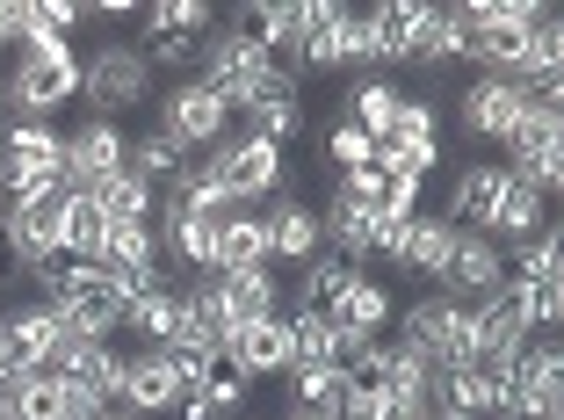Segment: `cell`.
Wrapping results in <instances>:
<instances>
[{
  "label": "cell",
  "mask_w": 564,
  "mask_h": 420,
  "mask_svg": "<svg viewBox=\"0 0 564 420\" xmlns=\"http://www.w3.org/2000/svg\"><path fill=\"white\" fill-rule=\"evenodd\" d=\"M80 101H87V117L123 123L131 109H152V101H160V73H152V58L138 44L109 36V44H95L80 58Z\"/></svg>",
  "instance_id": "1"
},
{
  "label": "cell",
  "mask_w": 564,
  "mask_h": 420,
  "mask_svg": "<svg viewBox=\"0 0 564 420\" xmlns=\"http://www.w3.org/2000/svg\"><path fill=\"white\" fill-rule=\"evenodd\" d=\"M0 101H8V117L51 123V109L80 101V51L73 44H22L8 80H0Z\"/></svg>",
  "instance_id": "2"
},
{
  "label": "cell",
  "mask_w": 564,
  "mask_h": 420,
  "mask_svg": "<svg viewBox=\"0 0 564 420\" xmlns=\"http://www.w3.org/2000/svg\"><path fill=\"white\" fill-rule=\"evenodd\" d=\"M58 160H66V131L58 123H30V117L0 123V196L8 203L51 196L58 189Z\"/></svg>",
  "instance_id": "3"
},
{
  "label": "cell",
  "mask_w": 564,
  "mask_h": 420,
  "mask_svg": "<svg viewBox=\"0 0 564 420\" xmlns=\"http://www.w3.org/2000/svg\"><path fill=\"white\" fill-rule=\"evenodd\" d=\"M492 420H564V355H557L550 334H535L529 348L507 363Z\"/></svg>",
  "instance_id": "4"
},
{
  "label": "cell",
  "mask_w": 564,
  "mask_h": 420,
  "mask_svg": "<svg viewBox=\"0 0 564 420\" xmlns=\"http://www.w3.org/2000/svg\"><path fill=\"white\" fill-rule=\"evenodd\" d=\"M196 174H203V182H217L232 203L261 211L268 196H282V174H290V168H282V146H268V138H247V131H239V138H217V146L196 160Z\"/></svg>",
  "instance_id": "5"
},
{
  "label": "cell",
  "mask_w": 564,
  "mask_h": 420,
  "mask_svg": "<svg viewBox=\"0 0 564 420\" xmlns=\"http://www.w3.org/2000/svg\"><path fill=\"white\" fill-rule=\"evenodd\" d=\"M348 66H369V30L355 8H333V0H304V44L290 58V80L304 73H348Z\"/></svg>",
  "instance_id": "6"
},
{
  "label": "cell",
  "mask_w": 564,
  "mask_h": 420,
  "mask_svg": "<svg viewBox=\"0 0 564 420\" xmlns=\"http://www.w3.org/2000/svg\"><path fill=\"white\" fill-rule=\"evenodd\" d=\"M152 109H160V123H152V131H166L182 152H196V160L217 146V138H232V101L210 95L196 73H188V80H174V87H160V101H152Z\"/></svg>",
  "instance_id": "7"
},
{
  "label": "cell",
  "mask_w": 564,
  "mask_h": 420,
  "mask_svg": "<svg viewBox=\"0 0 564 420\" xmlns=\"http://www.w3.org/2000/svg\"><path fill=\"white\" fill-rule=\"evenodd\" d=\"M0 247H8V261H15L22 276L44 269L51 254H66V189L30 196V203H8V218H0Z\"/></svg>",
  "instance_id": "8"
},
{
  "label": "cell",
  "mask_w": 564,
  "mask_h": 420,
  "mask_svg": "<svg viewBox=\"0 0 564 420\" xmlns=\"http://www.w3.org/2000/svg\"><path fill=\"white\" fill-rule=\"evenodd\" d=\"M123 152H131V131H123V123H101V117L73 123L66 160H58V189H66V196H87L95 182H109V174L123 168Z\"/></svg>",
  "instance_id": "9"
},
{
  "label": "cell",
  "mask_w": 564,
  "mask_h": 420,
  "mask_svg": "<svg viewBox=\"0 0 564 420\" xmlns=\"http://www.w3.org/2000/svg\"><path fill=\"white\" fill-rule=\"evenodd\" d=\"M232 117L247 138H268V146H282V138H304V87L290 80V73L268 66L261 80L247 87V95L232 101Z\"/></svg>",
  "instance_id": "10"
},
{
  "label": "cell",
  "mask_w": 564,
  "mask_h": 420,
  "mask_svg": "<svg viewBox=\"0 0 564 420\" xmlns=\"http://www.w3.org/2000/svg\"><path fill=\"white\" fill-rule=\"evenodd\" d=\"M188 399H196V391L174 377V363H166L160 348H138V355H123L117 399H109V406H123V413H138V420H160V413H182Z\"/></svg>",
  "instance_id": "11"
},
{
  "label": "cell",
  "mask_w": 564,
  "mask_h": 420,
  "mask_svg": "<svg viewBox=\"0 0 564 420\" xmlns=\"http://www.w3.org/2000/svg\"><path fill=\"white\" fill-rule=\"evenodd\" d=\"M529 117V87L514 80H492V73H470L464 95H456V131L485 138V146H507V131Z\"/></svg>",
  "instance_id": "12"
},
{
  "label": "cell",
  "mask_w": 564,
  "mask_h": 420,
  "mask_svg": "<svg viewBox=\"0 0 564 420\" xmlns=\"http://www.w3.org/2000/svg\"><path fill=\"white\" fill-rule=\"evenodd\" d=\"M268 73V51L253 44V36H239V30H225L217 22L210 36H203V51H196V80L210 87V95H225V101H239L253 80Z\"/></svg>",
  "instance_id": "13"
},
{
  "label": "cell",
  "mask_w": 564,
  "mask_h": 420,
  "mask_svg": "<svg viewBox=\"0 0 564 420\" xmlns=\"http://www.w3.org/2000/svg\"><path fill=\"white\" fill-rule=\"evenodd\" d=\"M117 370H123L117 341L66 334L58 348H51V377H58V385H73V391H87L95 406H109V399H117Z\"/></svg>",
  "instance_id": "14"
},
{
  "label": "cell",
  "mask_w": 564,
  "mask_h": 420,
  "mask_svg": "<svg viewBox=\"0 0 564 420\" xmlns=\"http://www.w3.org/2000/svg\"><path fill=\"white\" fill-rule=\"evenodd\" d=\"M470 326H478V355H521L535 341V320H529V290L507 276L485 304H470Z\"/></svg>",
  "instance_id": "15"
},
{
  "label": "cell",
  "mask_w": 564,
  "mask_h": 420,
  "mask_svg": "<svg viewBox=\"0 0 564 420\" xmlns=\"http://www.w3.org/2000/svg\"><path fill=\"white\" fill-rule=\"evenodd\" d=\"M499 283H507V254H499L485 233H456V254H448V269H442L434 290L456 298V304H485Z\"/></svg>",
  "instance_id": "16"
},
{
  "label": "cell",
  "mask_w": 564,
  "mask_h": 420,
  "mask_svg": "<svg viewBox=\"0 0 564 420\" xmlns=\"http://www.w3.org/2000/svg\"><path fill=\"white\" fill-rule=\"evenodd\" d=\"M261 233H268V269H275V261L304 269V261L326 247V239H318V211H312L304 196H290V189L261 203Z\"/></svg>",
  "instance_id": "17"
},
{
  "label": "cell",
  "mask_w": 564,
  "mask_h": 420,
  "mask_svg": "<svg viewBox=\"0 0 564 420\" xmlns=\"http://www.w3.org/2000/svg\"><path fill=\"white\" fill-rule=\"evenodd\" d=\"M434 8L427 0H391V8H369L362 30H369V66H413V44L427 36Z\"/></svg>",
  "instance_id": "18"
},
{
  "label": "cell",
  "mask_w": 564,
  "mask_h": 420,
  "mask_svg": "<svg viewBox=\"0 0 564 420\" xmlns=\"http://www.w3.org/2000/svg\"><path fill=\"white\" fill-rule=\"evenodd\" d=\"M499 189H507V168H499V160H470V168H456V182H448V196H442L434 218H448L456 233H485Z\"/></svg>",
  "instance_id": "19"
},
{
  "label": "cell",
  "mask_w": 564,
  "mask_h": 420,
  "mask_svg": "<svg viewBox=\"0 0 564 420\" xmlns=\"http://www.w3.org/2000/svg\"><path fill=\"white\" fill-rule=\"evenodd\" d=\"M95 413H101V406L87 399V391L58 385L51 370L15 377V385H8V420H95Z\"/></svg>",
  "instance_id": "20"
},
{
  "label": "cell",
  "mask_w": 564,
  "mask_h": 420,
  "mask_svg": "<svg viewBox=\"0 0 564 420\" xmlns=\"http://www.w3.org/2000/svg\"><path fill=\"white\" fill-rule=\"evenodd\" d=\"M282 320H290V370H333L348 348H362V341H348L326 312H312V304H290Z\"/></svg>",
  "instance_id": "21"
},
{
  "label": "cell",
  "mask_w": 564,
  "mask_h": 420,
  "mask_svg": "<svg viewBox=\"0 0 564 420\" xmlns=\"http://www.w3.org/2000/svg\"><path fill=\"white\" fill-rule=\"evenodd\" d=\"M543 225H550V203L535 196L529 182H514V174H507V189H499V203H492V218H485V239L507 254V247H529Z\"/></svg>",
  "instance_id": "22"
},
{
  "label": "cell",
  "mask_w": 564,
  "mask_h": 420,
  "mask_svg": "<svg viewBox=\"0 0 564 420\" xmlns=\"http://www.w3.org/2000/svg\"><path fill=\"white\" fill-rule=\"evenodd\" d=\"M217 290H225L232 334L253 326V320H282V312H290V290L275 283V269H232V276H217Z\"/></svg>",
  "instance_id": "23"
},
{
  "label": "cell",
  "mask_w": 564,
  "mask_h": 420,
  "mask_svg": "<svg viewBox=\"0 0 564 420\" xmlns=\"http://www.w3.org/2000/svg\"><path fill=\"white\" fill-rule=\"evenodd\" d=\"M391 312H399V304H391V290H383L377 276L362 269V276H355L348 290H340V298H333V312H326V320L340 326L348 341H377L383 326H391Z\"/></svg>",
  "instance_id": "24"
},
{
  "label": "cell",
  "mask_w": 564,
  "mask_h": 420,
  "mask_svg": "<svg viewBox=\"0 0 564 420\" xmlns=\"http://www.w3.org/2000/svg\"><path fill=\"white\" fill-rule=\"evenodd\" d=\"M448 254H456V225L434 218V211H420V218L405 225V247H399V261H391V269H399V276H420V283H442Z\"/></svg>",
  "instance_id": "25"
},
{
  "label": "cell",
  "mask_w": 564,
  "mask_h": 420,
  "mask_svg": "<svg viewBox=\"0 0 564 420\" xmlns=\"http://www.w3.org/2000/svg\"><path fill=\"white\" fill-rule=\"evenodd\" d=\"M225 355H232L253 385H261V377H282V370H290V320H253V326H239V334L225 341Z\"/></svg>",
  "instance_id": "26"
},
{
  "label": "cell",
  "mask_w": 564,
  "mask_h": 420,
  "mask_svg": "<svg viewBox=\"0 0 564 420\" xmlns=\"http://www.w3.org/2000/svg\"><path fill=\"white\" fill-rule=\"evenodd\" d=\"M95 269L123 276V283H145V276L160 269V239H152V225H109V233H101Z\"/></svg>",
  "instance_id": "27"
},
{
  "label": "cell",
  "mask_w": 564,
  "mask_h": 420,
  "mask_svg": "<svg viewBox=\"0 0 564 420\" xmlns=\"http://www.w3.org/2000/svg\"><path fill=\"white\" fill-rule=\"evenodd\" d=\"M210 30H217V8H203V0H160V8H145V44H138V51L203 44Z\"/></svg>",
  "instance_id": "28"
},
{
  "label": "cell",
  "mask_w": 564,
  "mask_h": 420,
  "mask_svg": "<svg viewBox=\"0 0 564 420\" xmlns=\"http://www.w3.org/2000/svg\"><path fill=\"white\" fill-rule=\"evenodd\" d=\"M123 168H131L145 189H166V182H182V174L196 168V152H182L166 131H131V152H123Z\"/></svg>",
  "instance_id": "29"
},
{
  "label": "cell",
  "mask_w": 564,
  "mask_h": 420,
  "mask_svg": "<svg viewBox=\"0 0 564 420\" xmlns=\"http://www.w3.org/2000/svg\"><path fill=\"white\" fill-rule=\"evenodd\" d=\"M87 196H95V211H101L109 225H152V211H160V189H145L131 168H117L109 182L87 189Z\"/></svg>",
  "instance_id": "30"
},
{
  "label": "cell",
  "mask_w": 564,
  "mask_h": 420,
  "mask_svg": "<svg viewBox=\"0 0 564 420\" xmlns=\"http://www.w3.org/2000/svg\"><path fill=\"white\" fill-rule=\"evenodd\" d=\"M232 269H268V233H261V211H239L232 225H217L210 276H232Z\"/></svg>",
  "instance_id": "31"
},
{
  "label": "cell",
  "mask_w": 564,
  "mask_h": 420,
  "mask_svg": "<svg viewBox=\"0 0 564 420\" xmlns=\"http://www.w3.org/2000/svg\"><path fill=\"white\" fill-rule=\"evenodd\" d=\"M282 406H304V413H340L348 406V370H282Z\"/></svg>",
  "instance_id": "32"
},
{
  "label": "cell",
  "mask_w": 564,
  "mask_h": 420,
  "mask_svg": "<svg viewBox=\"0 0 564 420\" xmlns=\"http://www.w3.org/2000/svg\"><path fill=\"white\" fill-rule=\"evenodd\" d=\"M399 101H405V95H399L391 80H348V95H340V109H348V117H340V123L383 138V131H391V117H399Z\"/></svg>",
  "instance_id": "33"
},
{
  "label": "cell",
  "mask_w": 564,
  "mask_h": 420,
  "mask_svg": "<svg viewBox=\"0 0 564 420\" xmlns=\"http://www.w3.org/2000/svg\"><path fill=\"white\" fill-rule=\"evenodd\" d=\"M355 276H362L355 261H340V254H326V247H318L312 261L297 269V283H290V290H297V304H312V312H333V298H340V290H348Z\"/></svg>",
  "instance_id": "34"
},
{
  "label": "cell",
  "mask_w": 564,
  "mask_h": 420,
  "mask_svg": "<svg viewBox=\"0 0 564 420\" xmlns=\"http://www.w3.org/2000/svg\"><path fill=\"white\" fill-rule=\"evenodd\" d=\"M377 146H442V109H434L427 95H405L399 117H391V131H383Z\"/></svg>",
  "instance_id": "35"
},
{
  "label": "cell",
  "mask_w": 564,
  "mask_h": 420,
  "mask_svg": "<svg viewBox=\"0 0 564 420\" xmlns=\"http://www.w3.org/2000/svg\"><path fill=\"white\" fill-rule=\"evenodd\" d=\"M101 233H109V218L95 211V196H66V254L73 261H95Z\"/></svg>",
  "instance_id": "36"
},
{
  "label": "cell",
  "mask_w": 564,
  "mask_h": 420,
  "mask_svg": "<svg viewBox=\"0 0 564 420\" xmlns=\"http://www.w3.org/2000/svg\"><path fill=\"white\" fill-rule=\"evenodd\" d=\"M326 160L340 174H355V168H377V138L369 131H355V123H333V138H326Z\"/></svg>",
  "instance_id": "37"
},
{
  "label": "cell",
  "mask_w": 564,
  "mask_h": 420,
  "mask_svg": "<svg viewBox=\"0 0 564 420\" xmlns=\"http://www.w3.org/2000/svg\"><path fill=\"white\" fill-rule=\"evenodd\" d=\"M383 413H391V406H383V391H348V406H340L333 420H383Z\"/></svg>",
  "instance_id": "38"
},
{
  "label": "cell",
  "mask_w": 564,
  "mask_h": 420,
  "mask_svg": "<svg viewBox=\"0 0 564 420\" xmlns=\"http://www.w3.org/2000/svg\"><path fill=\"white\" fill-rule=\"evenodd\" d=\"M282 420H333V413H304V406H282Z\"/></svg>",
  "instance_id": "39"
},
{
  "label": "cell",
  "mask_w": 564,
  "mask_h": 420,
  "mask_svg": "<svg viewBox=\"0 0 564 420\" xmlns=\"http://www.w3.org/2000/svg\"><path fill=\"white\" fill-rule=\"evenodd\" d=\"M95 420H138V413H123V406H101V413Z\"/></svg>",
  "instance_id": "40"
},
{
  "label": "cell",
  "mask_w": 564,
  "mask_h": 420,
  "mask_svg": "<svg viewBox=\"0 0 564 420\" xmlns=\"http://www.w3.org/2000/svg\"><path fill=\"white\" fill-rule=\"evenodd\" d=\"M8 385H15V377H8ZM8 385H0V420H8Z\"/></svg>",
  "instance_id": "41"
},
{
  "label": "cell",
  "mask_w": 564,
  "mask_h": 420,
  "mask_svg": "<svg viewBox=\"0 0 564 420\" xmlns=\"http://www.w3.org/2000/svg\"><path fill=\"white\" fill-rule=\"evenodd\" d=\"M0 123H8V101H0Z\"/></svg>",
  "instance_id": "42"
},
{
  "label": "cell",
  "mask_w": 564,
  "mask_h": 420,
  "mask_svg": "<svg viewBox=\"0 0 564 420\" xmlns=\"http://www.w3.org/2000/svg\"><path fill=\"white\" fill-rule=\"evenodd\" d=\"M0 51H8V30H0Z\"/></svg>",
  "instance_id": "43"
}]
</instances>
